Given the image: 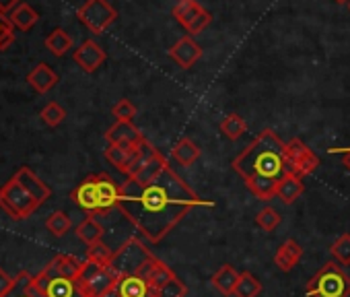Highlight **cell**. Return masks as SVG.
<instances>
[{"label": "cell", "instance_id": "1", "mask_svg": "<svg viewBox=\"0 0 350 297\" xmlns=\"http://www.w3.org/2000/svg\"><path fill=\"white\" fill-rule=\"evenodd\" d=\"M198 207H215V203L196 194L171 166L148 182L126 180L120 186L118 211L150 244H159Z\"/></svg>", "mask_w": 350, "mask_h": 297}, {"label": "cell", "instance_id": "2", "mask_svg": "<svg viewBox=\"0 0 350 297\" xmlns=\"http://www.w3.org/2000/svg\"><path fill=\"white\" fill-rule=\"evenodd\" d=\"M233 170L243 178L245 188L258 201L276 198L278 182L288 174L286 142L272 128H264L233 159Z\"/></svg>", "mask_w": 350, "mask_h": 297}, {"label": "cell", "instance_id": "3", "mask_svg": "<svg viewBox=\"0 0 350 297\" xmlns=\"http://www.w3.org/2000/svg\"><path fill=\"white\" fill-rule=\"evenodd\" d=\"M72 203L89 215H105L118 209L120 186L109 174H93L87 176L72 192Z\"/></svg>", "mask_w": 350, "mask_h": 297}, {"label": "cell", "instance_id": "4", "mask_svg": "<svg viewBox=\"0 0 350 297\" xmlns=\"http://www.w3.org/2000/svg\"><path fill=\"white\" fill-rule=\"evenodd\" d=\"M307 297H350V276L342 264L325 262L305 287Z\"/></svg>", "mask_w": 350, "mask_h": 297}, {"label": "cell", "instance_id": "5", "mask_svg": "<svg viewBox=\"0 0 350 297\" xmlns=\"http://www.w3.org/2000/svg\"><path fill=\"white\" fill-rule=\"evenodd\" d=\"M152 260H154L152 252L138 237H128L116 250L109 268L122 279V276H130V274H142Z\"/></svg>", "mask_w": 350, "mask_h": 297}, {"label": "cell", "instance_id": "6", "mask_svg": "<svg viewBox=\"0 0 350 297\" xmlns=\"http://www.w3.org/2000/svg\"><path fill=\"white\" fill-rule=\"evenodd\" d=\"M40 203L17 182L13 176L3 188H0V209H3L13 221H23L36 213Z\"/></svg>", "mask_w": 350, "mask_h": 297}, {"label": "cell", "instance_id": "7", "mask_svg": "<svg viewBox=\"0 0 350 297\" xmlns=\"http://www.w3.org/2000/svg\"><path fill=\"white\" fill-rule=\"evenodd\" d=\"M120 276L109 266H99L93 262H85L83 274L79 276V289L83 297H111L116 291Z\"/></svg>", "mask_w": 350, "mask_h": 297}, {"label": "cell", "instance_id": "8", "mask_svg": "<svg viewBox=\"0 0 350 297\" xmlns=\"http://www.w3.org/2000/svg\"><path fill=\"white\" fill-rule=\"evenodd\" d=\"M77 17L91 34L101 36L118 19V13L107 0H87V3L77 11Z\"/></svg>", "mask_w": 350, "mask_h": 297}, {"label": "cell", "instance_id": "9", "mask_svg": "<svg viewBox=\"0 0 350 297\" xmlns=\"http://www.w3.org/2000/svg\"><path fill=\"white\" fill-rule=\"evenodd\" d=\"M286 164H288L291 174L305 178V176H311L319 168V157L301 138H291L286 142Z\"/></svg>", "mask_w": 350, "mask_h": 297}, {"label": "cell", "instance_id": "10", "mask_svg": "<svg viewBox=\"0 0 350 297\" xmlns=\"http://www.w3.org/2000/svg\"><path fill=\"white\" fill-rule=\"evenodd\" d=\"M33 283L44 297H83L79 283L72 279L52 276V274H46L42 270L33 276Z\"/></svg>", "mask_w": 350, "mask_h": 297}, {"label": "cell", "instance_id": "11", "mask_svg": "<svg viewBox=\"0 0 350 297\" xmlns=\"http://www.w3.org/2000/svg\"><path fill=\"white\" fill-rule=\"evenodd\" d=\"M167 54L180 68L188 70V68H192L202 58V48L194 42L192 36H184L182 40H178L169 48Z\"/></svg>", "mask_w": 350, "mask_h": 297}, {"label": "cell", "instance_id": "12", "mask_svg": "<svg viewBox=\"0 0 350 297\" xmlns=\"http://www.w3.org/2000/svg\"><path fill=\"white\" fill-rule=\"evenodd\" d=\"M72 58H75L77 66H81V70H85V73H95V70L105 62L107 54H105V50H103L97 42L87 40V42H83V44L75 50Z\"/></svg>", "mask_w": 350, "mask_h": 297}, {"label": "cell", "instance_id": "13", "mask_svg": "<svg viewBox=\"0 0 350 297\" xmlns=\"http://www.w3.org/2000/svg\"><path fill=\"white\" fill-rule=\"evenodd\" d=\"M87 260H81L72 254H58L56 258H52V262L44 268L46 274L52 276H64V279H72L79 281V276L83 274Z\"/></svg>", "mask_w": 350, "mask_h": 297}, {"label": "cell", "instance_id": "14", "mask_svg": "<svg viewBox=\"0 0 350 297\" xmlns=\"http://www.w3.org/2000/svg\"><path fill=\"white\" fill-rule=\"evenodd\" d=\"M111 297H154V289L140 274L122 276Z\"/></svg>", "mask_w": 350, "mask_h": 297}, {"label": "cell", "instance_id": "15", "mask_svg": "<svg viewBox=\"0 0 350 297\" xmlns=\"http://www.w3.org/2000/svg\"><path fill=\"white\" fill-rule=\"evenodd\" d=\"M105 140L109 144H140L144 140V134L134 126V122H118L107 128Z\"/></svg>", "mask_w": 350, "mask_h": 297}, {"label": "cell", "instance_id": "16", "mask_svg": "<svg viewBox=\"0 0 350 297\" xmlns=\"http://www.w3.org/2000/svg\"><path fill=\"white\" fill-rule=\"evenodd\" d=\"M15 178H17V182L40 203V205H44L50 196H52V190H50V186L46 184V182H42L36 174H33V170H29V168H21L17 174H15Z\"/></svg>", "mask_w": 350, "mask_h": 297}, {"label": "cell", "instance_id": "17", "mask_svg": "<svg viewBox=\"0 0 350 297\" xmlns=\"http://www.w3.org/2000/svg\"><path fill=\"white\" fill-rule=\"evenodd\" d=\"M303 258V248L297 240H286L278 246L276 254H274V264L282 270V272H291L299 260Z\"/></svg>", "mask_w": 350, "mask_h": 297}, {"label": "cell", "instance_id": "18", "mask_svg": "<svg viewBox=\"0 0 350 297\" xmlns=\"http://www.w3.org/2000/svg\"><path fill=\"white\" fill-rule=\"evenodd\" d=\"M200 155H202L200 146H198L192 138H188V136L180 138L178 142H175V146L171 148V157H173V162H178V164L184 166V168H192V166L200 159Z\"/></svg>", "mask_w": 350, "mask_h": 297}, {"label": "cell", "instance_id": "19", "mask_svg": "<svg viewBox=\"0 0 350 297\" xmlns=\"http://www.w3.org/2000/svg\"><path fill=\"white\" fill-rule=\"evenodd\" d=\"M136 146L138 144H107V148H105V159L118 170V172H122L124 176H126V172H128V168H130V162H132V157H134V153H136Z\"/></svg>", "mask_w": 350, "mask_h": 297}, {"label": "cell", "instance_id": "20", "mask_svg": "<svg viewBox=\"0 0 350 297\" xmlns=\"http://www.w3.org/2000/svg\"><path fill=\"white\" fill-rule=\"evenodd\" d=\"M305 192V184H303V178L295 176V174H286L280 182H278V188H276V198L282 203V205H293L301 194Z\"/></svg>", "mask_w": 350, "mask_h": 297}, {"label": "cell", "instance_id": "21", "mask_svg": "<svg viewBox=\"0 0 350 297\" xmlns=\"http://www.w3.org/2000/svg\"><path fill=\"white\" fill-rule=\"evenodd\" d=\"M27 83L38 91V93H48L56 87L58 83V75L48 66V64H38L29 75H27Z\"/></svg>", "mask_w": 350, "mask_h": 297}, {"label": "cell", "instance_id": "22", "mask_svg": "<svg viewBox=\"0 0 350 297\" xmlns=\"http://www.w3.org/2000/svg\"><path fill=\"white\" fill-rule=\"evenodd\" d=\"M204 11L206 9L200 3H196V0H180V3L173 7L171 15L175 17V21H178L184 29H188Z\"/></svg>", "mask_w": 350, "mask_h": 297}, {"label": "cell", "instance_id": "23", "mask_svg": "<svg viewBox=\"0 0 350 297\" xmlns=\"http://www.w3.org/2000/svg\"><path fill=\"white\" fill-rule=\"evenodd\" d=\"M237 281H239V272L231 266V264H223L211 279L213 287L225 295V297H231L235 293V287H237Z\"/></svg>", "mask_w": 350, "mask_h": 297}, {"label": "cell", "instance_id": "24", "mask_svg": "<svg viewBox=\"0 0 350 297\" xmlns=\"http://www.w3.org/2000/svg\"><path fill=\"white\" fill-rule=\"evenodd\" d=\"M140 276H144V279L148 281V285H150L154 291H159L161 287H165L173 276H178V274H175L165 262H161L159 258H154V260L148 264V268H146Z\"/></svg>", "mask_w": 350, "mask_h": 297}, {"label": "cell", "instance_id": "25", "mask_svg": "<svg viewBox=\"0 0 350 297\" xmlns=\"http://www.w3.org/2000/svg\"><path fill=\"white\" fill-rule=\"evenodd\" d=\"M157 151L159 148H154L146 138L136 146V153H134V157H132V162H130V168H128V172H126V178H136L146 166H148V162L157 155Z\"/></svg>", "mask_w": 350, "mask_h": 297}, {"label": "cell", "instance_id": "26", "mask_svg": "<svg viewBox=\"0 0 350 297\" xmlns=\"http://www.w3.org/2000/svg\"><path fill=\"white\" fill-rule=\"evenodd\" d=\"M103 233H105V229H103V225L95 219V215H87V217L79 223V227H77V235H79L87 246H93V244L101 242V240H103Z\"/></svg>", "mask_w": 350, "mask_h": 297}, {"label": "cell", "instance_id": "27", "mask_svg": "<svg viewBox=\"0 0 350 297\" xmlns=\"http://www.w3.org/2000/svg\"><path fill=\"white\" fill-rule=\"evenodd\" d=\"M5 297H44L36 283H33V274H29L27 270H21L17 276H15V285L13 289L5 295Z\"/></svg>", "mask_w": 350, "mask_h": 297}, {"label": "cell", "instance_id": "28", "mask_svg": "<svg viewBox=\"0 0 350 297\" xmlns=\"http://www.w3.org/2000/svg\"><path fill=\"white\" fill-rule=\"evenodd\" d=\"M219 130L225 138L229 140H239L245 132H247V122L239 116V114H229L221 120Z\"/></svg>", "mask_w": 350, "mask_h": 297}, {"label": "cell", "instance_id": "29", "mask_svg": "<svg viewBox=\"0 0 350 297\" xmlns=\"http://www.w3.org/2000/svg\"><path fill=\"white\" fill-rule=\"evenodd\" d=\"M11 23L15 25V27H19V29H23V31H27V29H31L36 23H38V19H40V15H38V11L33 9V7H29V5H25V3H21L13 13H11Z\"/></svg>", "mask_w": 350, "mask_h": 297}, {"label": "cell", "instance_id": "30", "mask_svg": "<svg viewBox=\"0 0 350 297\" xmlns=\"http://www.w3.org/2000/svg\"><path fill=\"white\" fill-rule=\"evenodd\" d=\"M260 293H262V283L250 270L239 272V281H237L233 297H258Z\"/></svg>", "mask_w": 350, "mask_h": 297}, {"label": "cell", "instance_id": "31", "mask_svg": "<svg viewBox=\"0 0 350 297\" xmlns=\"http://www.w3.org/2000/svg\"><path fill=\"white\" fill-rule=\"evenodd\" d=\"M46 48H48L54 56H64L68 50H72V38H70L64 29H54V31L46 38Z\"/></svg>", "mask_w": 350, "mask_h": 297}, {"label": "cell", "instance_id": "32", "mask_svg": "<svg viewBox=\"0 0 350 297\" xmlns=\"http://www.w3.org/2000/svg\"><path fill=\"white\" fill-rule=\"evenodd\" d=\"M70 227H72V221H70V217H68L64 211H54V213L46 219V229H48L52 235H56V237L66 235V233L70 231Z\"/></svg>", "mask_w": 350, "mask_h": 297}, {"label": "cell", "instance_id": "33", "mask_svg": "<svg viewBox=\"0 0 350 297\" xmlns=\"http://www.w3.org/2000/svg\"><path fill=\"white\" fill-rule=\"evenodd\" d=\"M113 254L116 252L103 242H97V244L87 248V260L93 262V264H99V266H109L111 260H113Z\"/></svg>", "mask_w": 350, "mask_h": 297}, {"label": "cell", "instance_id": "34", "mask_svg": "<svg viewBox=\"0 0 350 297\" xmlns=\"http://www.w3.org/2000/svg\"><path fill=\"white\" fill-rule=\"evenodd\" d=\"M169 166V162L163 157V153L161 151H157V155L148 162V166L136 176V178H128V180H136V182H148V180H152V178H157L165 168Z\"/></svg>", "mask_w": 350, "mask_h": 297}, {"label": "cell", "instance_id": "35", "mask_svg": "<svg viewBox=\"0 0 350 297\" xmlns=\"http://www.w3.org/2000/svg\"><path fill=\"white\" fill-rule=\"evenodd\" d=\"M329 254L338 264H350V233H342L332 246H329Z\"/></svg>", "mask_w": 350, "mask_h": 297}, {"label": "cell", "instance_id": "36", "mask_svg": "<svg viewBox=\"0 0 350 297\" xmlns=\"http://www.w3.org/2000/svg\"><path fill=\"white\" fill-rule=\"evenodd\" d=\"M42 120L48 124V126H60L62 122H64V118H66V109L60 105V103H56V101H50L44 109H42Z\"/></svg>", "mask_w": 350, "mask_h": 297}, {"label": "cell", "instance_id": "37", "mask_svg": "<svg viewBox=\"0 0 350 297\" xmlns=\"http://www.w3.org/2000/svg\"><path fill=\"white\" fill-rule=\"evenodd\" d=\"M256 225H258L260 229H264V231H274V229L280 225V215H278V211L272 209V207L262 209V211L256 215Z\"/></svg>", "mask_w": 350, "mask_h": 297}, {"label": "cell", "instance_id": "38", "mask_svg": "<svg viewBox=\"0 0 350 297\" xmlns=\"http://www.w3.org/2000/svg\"><path fill=\"white\" fill-rule=\"evenodd\" d=\"M186 295H188V287L180 276H173L165 287L154 291V297H186Z\"/></svg>", "mask_w": 350, "mask_h": 297}, {"label": "cell", "instance_id": "39", "mask_svg": "<svg viewBox=\"0 0 350 297\" xmlns=\"http://www.w3.org/2000/svg\"><path fill=\"white\" fill-rule=\"evenodd\" d=\"M111 116L118 122H134L136 116V105L130 99H120L113 107H111Z\"/></svg>", "mask_w": 350, "mask_h": 297}, {"label": "cell", "instance_id": "40", "mask_svg": "<svg viewBox=\"0 0 350 297\" xmlns=\"http://www.w3.org/2000/svg\"><path fill=\"white\" fill-rule=\"evenodd\" d=\"M15 25L11 23V19L0 13V50H7L13 42H15Z\"/></svg>", "mask_w": 350, "mask_h": 297}, {"label": "cell", "instance_id": "41", "mask_svg": "<svg viewBox=\"0 0 350 297\" xmlns=\"http://www.w3.org/2000/svg\"><path fill=\"white\" fill-rule=\"evenodd\" d=\"M13 285H15V276L7 274L3 268H0V297H5L13 289Z\"/></svg>", "mask_w": 350, "mask_h": 297}, {"label": "cell", "instance_id": "42", "mask_svg": "<svg viewBox=\"0 0 350 297\" xmlns=\"http://www.w3.org/2000/svg\"><path fill=\"white\" fill-rule=\"evenodd\" d=\"M329 153H340L342 166L346 168V172H350V148H329Z\"/></svg>", "mask_w": 350, "mask_h": 297}, {"label": "cell", "instance_id": "43", "mask_svg": "<svg viewBox=\"0 0 350 297\" xmlns=\"http://www.w3.org/2000/svg\"><path fill=\"white\" fill-rule=\"evenodd\" d=\"M19 5V0H0V13H13Z\"/></svg>", "mask_w": 350, "mask_h": 297}, {"label": "cell", "instance_id": "44", "mask_svg": "<svg viewBox=\"0 0 350 297\" xmlns=\"http://www.w3.org/2000/svg\"><path fill=\"white\" fill-rule=\"evenodd\" d=\"M334 3H336V5H348L350 0H334Z\"/></svg>", "mask_w": 350, "mask_h": 297}, {"label": "cell", "instance_id": "45", "mask_svg": "<svg viewBox=\"0 0 350 297\" xmlns=\"http://www.w3.org/2000/svg\"><path fill=\"white\" fill-rule=\"evenodd\" d=\"M348 11H350V3H348Z\"/></svg>", "mask_w": 350, "mask_h": 297}]
</instances>
